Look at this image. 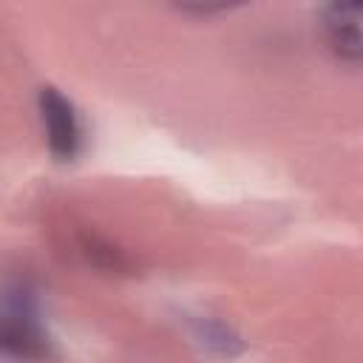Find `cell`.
<instances>
[{"instance_id": "obj_1", "label": "cell", "mask_w": 363, "mask_h": 363, "mask_svg": "<svg viewBox=\"0 0 363 363\" xmlns=\"http://www.w3.org/2000/svg\"><path fill=\"white\" fill-rule=\"evenodd\" d=\"M0 354L9 357H45L48 335L37 306L26 295L0 301Z\"/></svg>"}, {"instance_id": "obj_2", "label": "cell", "mask_w": 363, "mask_h": 363, "mask_svg": "<svg viewBox=\"0 0 363 363\" xmlns=\"http://www.w3.org/2000/svg\"><path fill=\"white\" fill-rule=\"evenodd\" d=\"M40 116H43V128H45L51 153L62 162L74 159L79 153V142H82L74 105L57 88H43L40 91Z\"/></svg>"}, {"instance_id": "obj_3", "label": "cell", "mask_w": 363, "mask_h": 363, "mask_svg": "<svg viewBox=\"0 0 363 363\" xmlns=\"http://www.w3.org/2000/svg\"><path fill=\"white\" fill-rule=\"evenodd\" d=\"M332 3H340V6H354V9H360V0H332Z\"/></svg>"}]
</instances>
